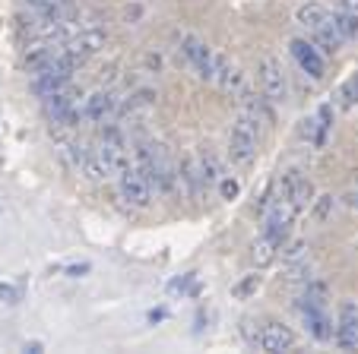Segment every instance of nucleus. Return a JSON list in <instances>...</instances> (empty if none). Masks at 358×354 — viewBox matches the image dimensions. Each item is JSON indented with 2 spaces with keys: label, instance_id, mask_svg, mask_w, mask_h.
Masks as SVG:
<instances>
[{
  "label": "nucleus",
  "instance_id": "10",
  "mask_svg": "<svg viewBox=\"0 0 358 354\" xmlns=\"http://www.w3.org/2000/svg\"><path fill=\"white\" fill-rule=\"evenodd\" d=\"M295 215H298V209L292 206L285 196H279V202L270 209V215H266V234H273L279 244L285 241L292 234V225H295Z\"/></svg>",
  "mask_w": 358,
  "mask_h": 354
},
{
  "label": "nucleus",
  "instance_id": "29",
  "mask_svg": "<svg viewBox=\"0 0 358 354\" xmlns=\"http://www.w3.org/2000/svg\"><path fill=\"white\" fill-rule=\"evenodd\" d=\"M314 117H317V121H320V127H324L327 133H330V127H333V108H330V105H320Z\"/></svg>",
  "mask_w": 358,
  "mask_h": 354
},
{
  "label": "nucleus",
  "instance_id": "13",
  "mask_svg": "<svg viewBox=\"0 0 358 354\" xmlns=\"http://www.w3.org/2000/svg\"><path fill=\"white\" fill-rule=\"evenodd\" d=\"M336 345L343 351H355L358 348V304H343V310H339Z\"/></svg>",
  "mask_w": 358,
  "mask_h": 354
},
{
  "label": "nucleus",
  "instance_id": "6",
  "mask_svg": "<svg viewBox=\"0 0 358 354\" xmlns=\"http://www.w3.org/2000/svg\"><path fill=\"white\" fill-rule=\"evenodd\" d=\"M117 190H121L124 200L136 209L149 206V200H152V187H149V181L136 171V168H127L124 174H117Z\"/></svg>",
  "mask_w": 358,
  "mask_h": 354
},
{
  "label": "nucleus",
  "instance_id": "27",
  "mask_svg": "<svg viewBox=\"0 0 358 354\" xmlns=\"http://www.w3.org/2000/svg\"><path fill=\"white\" fill-rule=\"evenodd\" d=\"M219 193H222V200H235L241 193V187H238L235 177H219Z\"/></svg>",
  "mask_w": 358,
  "mask_h": 354
},
{
  "label": "nucleus",
  "instance_id": "24",
  "mask_svg": "<svg viewBox=\"0 0 358 354\" xmlns=\"http://www.w3.org/2000/svg\"><path fill=\"white\" fill-rule=\"evenodd\" d=\"M333 209H336L333 196H317V200H314V221H327L333 215Z\"/></svg>",
  "mask_w": 358,
  "mask_h": 354
},
{
  "label": "nucleus",
  "instance_id": "2",
  "mask_svg": "<svg viewBox=\"0 0 358 354\" xmlns=\"http://www.w3.org/2000/svg\"><path fill=\"white\" fill-rule=\"evenodd\" d=\"M257 142H260V133H257V124L250 121L248 114H241L235 124H231V136H229V152L238 165H250L257 158Z\"/></svg>",
  "mask_w": 358,
  "mask_h": 354
},
{
  "label": "nucleus",
  "instance_id": "15",
  "mask_svg": "<svg viewBox=\"0 0 358 354\" xmlns=\"http://www.w3.org/2000/svg\"><path fill=\"white\" fill-rule=\"evenodd\" d=\"M279 247H282V244H279L273 234L257 237V241H254V247H250V260H254V266H257V269L270 266V263L279 256Z\"/></svg>",
  "mask_w": 358,
  "mask_h": 354
},
{
  "label": "nucleus",
  "instance_id": "14",
  "mask_svg": "<svg viewBox=\"0 0 358 354\" xmlns=\"http://www.w3.org/2000/svg\"><path fill=\"white\" fill-rule=\"evenodd\" d=\"M213 82H219V89H222V92H241L244 73L235 67V64H229L225 57H219V54H216V73H213Z\"/></svg>",
  "mask_w": 358,
  "mask_h": 354
},
{
  "label": "nucleus",
  "instance_id": "23",
  "mask_svg": "<svg viewBox=\"0 0 358 354\" xmlns=\"http://www.w3.org/2000/svg\"><path fill=\"white\" fill-rule=\"evenodd\" d=\"M339 101H343V108L358 105V76H352V80H345L343 86H339Z\"/></svg>",
  "mask_w": 358,
  "mask_h": 354
},
{
  "label": "nucleus",
  "instance_id": "4",
  "mask_svg": "<svg viewBox=\"0 0 358 354\" xmlns=\"http://www.w3.org/2000/svg\"><path fill=\"white\" fill-rule=\"evenodd\" d=\"M61 47L67 51L70 61L80 67L83 61H89L92 54H99L101 47H105V32H101V29H80V32L70 35Z\"/></svg>",
  "mask_w": 358,
  "mask_h": 354
},
{
  "label": "nucleus",
  "instance_id": "9",
  "mask_svg": "<svg viewBox=\"0 0 358 354\" xmlns=\"http://www.w3.org/2000/svg\"><path fill=\"white\" fill-rule=\"evenodd\" d=\"M301 320H304V326H308V332H311L317 341L333 339V326H330V316H327L324 304L301 297Z\"/></svg>",
  "mask_w": 358,
  "mask_h": 354
},
{
  "label": "nucleus",
  "instance_id": "17",
  "mask_svg": "<svg viewBox=\"0 0 358 354\" xmlns=\"http://www.w3.org/2000/svg\"><path fill=\"white\" fill-rule=\"evenodd\" d=\"M314 45H317L320 47V51H324V54H336L339 51V45H343V35H339V29H336V22H324V26H320V29H314Z\"/></svg>",
  "mask_w": 358,
  "mask_h": 354
},
{
  "label": "nucleus",
  "instance_id": "11",
  "mask_svg": "<svg viewBox=\"0 0 358 354\" xmlns=\"http://www.w3.org/2000/svg\"><path fill=\"white\" fill-rule=\"evenodd\" d=\"M181 47H184V54H187V61L196 67V73H200L203 80H213V73H216V54L203 45L200 38H194V35H184Z\"/></svg>",
  "mask_w": 358,
  "mask_h": 354
},
{
  "label": "nucleus",
  "instance_id": "3",
  "mask_svg": "<svg viewBox=\"0 0 358 354\" xmlns=\"http://www.w3.org/2000/svg\"><path fill=\"white\" fill-rule=\"evenodd\" d=\"M95 152H99V158L105 161L108 174H124V171L130 168L127 142H124V136L117 133L115 127H105V133H101V140H99V146H95Z\"/></svg>",
  "mask_w": 358,
  "mask_h": 354
},
{
  "label": "nucleus",
  "instance_id": "25",
  "mask_svg": "<svg viewBox=\"0 0 358 354\" xmlns=\"http://www.w3.org/2000/svg\"><path fill=\"white\" fill-rule=\"evenodd\" d=\"M241 335H244V341H248L250 348H260V329H257V323L250 320V316H244L241 320Z\"/></svg>",
  "mask_w": 358,
  "mask_h": 354
},
{
  "label": "nucleus",
  "instance_id": "7",
  "mask_svg": "<svg viewBox=\"0 0 358 354\" xmlns=\"http://www.w3.org/2000/svg\"><path fill=\"white\" fill-rule=\"evenodd\" d=\"M289 47H292V57H295V61H298V67H301L304 73L311 76V80H324V73H327V64H324V54H320V47L314 45V41L295 38Z\"/></svg>",
  "mask_w": 358,
  "mask_h": 354
},
{
  "label": "nucleus",
  "instance_id": "20",
  "mask_svg": "<svg viewBox=\"0 0 358 354\" xmlns=\"http://www.w3.org/2000/svg\"><path fill=\"white\" fill-rule=\"evenodd\" d=\"M333 22H336V29H339V35L343 38H358V13H336L333 16Z\"/></svg>",
  "mask_w": 358,
  "mask_h": 354
},
{
  "label": "nucleus",
  "instance_id": "16",
  "mask_svg": "<svg viewBox=\"0 0 358 354\" xmlns=\"http://www.w3.org/2000/svg\"><path fill=\"white\" fill-rule=\"evenodd\" d=\"M295 20L301 22V26L308 29V32H314V29H320L324 22H330L333 16H330V10L320 7V3H304V7H298Z\"/></svg>",
  "mask_w": 358,
  "mask_h": 354
},
{
  "label": "nucleus",
  "instance_id": "28",
  "mask_svg": "<svg viewBox=\"0 0 358 354\" xmlns=\"http://www.w3.org/2000/svg\"><path fill=\"white\" fill-rule=\"evenodd\" d=\"M0 301L3 304H20L22 301V294L16 285H0Z\"/></svg>",
  "mask_w": 358,
  "mask_h": 354
},
{
  "label": "nucleus",
  "instance_id": "12",
  "mask_svg": "<svg viewBox=\"0 0 358 354\" xmlns=\"http://www.w3.org/2000/svg\"><path fill=\"white\" fill-rule=\"evenodd\" d=\"M292 345H295V332L285 323H266L260 329V351L282 354V351H292Z\"/></svg>",
  "mask_w": 358,
  "mask_h": 354
},
{
  "label": "nucleus",
  "instance_id": "22",
  "mask_svg": "<svg viewBox=\"0 0 358 354\" xmlns=\"http://www.w3.org/2000/svg\"><path fill=\"white\" fill-rule=\"evenodd\" d=\"M285 281H311V263L308 260H295L285 269Z\"/></svg>",
  "mask_w": 358,
  "mask_h": 354
},
{
  "label": "nucleus",
  "instance_id": "31",
  "mask_svg": "<svg viewBox=\"0 0 358 354\" xmlns=\"http://www.w3.org/2000/svg\"><path fill=\"white\" fill-rule=\"evenodd\" d=\"M345 10H352V13H358V0H339Z\"/></svg>",
  "mask_w": 358,
  "mask_h": 354
},
{
  "label": "nucleus",
  "instance_id": "21",
  "mask_svg": "<svg viewBox=\"0 0 358 354\" xmlns=\"http://www.w3.org/2000/svg\"><path fill=\"white\" fill-rule=\"evenodd\" d=\"M257 288H260V275H244L238 285H231V297H235V301H248Z\"/></svg>",
  "mask_w": 358,
  "mask_h": 354
},
{
  "label": "nucleus",
  "instance_id": "5",
  "mask_svg": "<svg viewBox=\"0 0 358 354\" xmlns=\"http://www.w3.org/2000/svg\"><path fill=\"white\" fill-rule=\"evenodd\" d=\"M257 76H260V89H264V98L266 101H273V105L285 101L289 86H285L282 64H279L276 57H264V61H260V67H257Z\"/></svg>",
  "mask_w": 358,
  "mask_h": 354
},
{
  "label": "nucleus",
  "instance_id": "26",
  "mask_svg": "<svg viewBox=\"0 0 358 354\" xmlns=\"http://www.w3.org/2000/svg\"><path fill=\"white\" fill-rule=\"evenodd\" d=\"M304 250H308V244L304 241H292L289 247L282 250V260L285 263H295V260H304Z\"/></svg>",
  "mask_w": 358,
  "mask_h": 354
},
{
  "label": "nucleus",
  "instance_id": "32",
  "mask_svg": "<svg viewBox=\"0 0 358 354\" xmlns=\"http://www.w3.org/2000/svg\"><path fill=\"white\" fill-rule=\"evenodd\" d=\"M349 206H352V209H355V212H358V193H352V196H349Z\"/></svg>",
  "mask_w": 358,
  "mask_h": 354
},
{
  "label": "nucleus",
  "instance_id": "18",
  "mask_svg": "<svg viewBox=\"0 0 358 354\" xmlns=\"http://www.w3.org/2000/svg\"><path fill=\"white\" fill-rule=\"evenodd\" d=\"M111 111H115V95H108V92H95L92 98L86 101V117L89 121H95V124H101L105 117H111Z\"/></svg>",
  "mask_w": 358,
  "mask_h": 354
},
{
  "label": "nucleus",
  "instance_id": "30",
  "mask_svg": "<svg viewBox=\"0 0 358 354\" xmlns=\"http://www.w3.org/2000/svg\"><path fill=\"white\" fill-rule=\"evenodd\" d=\"M64 272H67L70 279H83V275L92 272V266H89V263H73V266H67Z\"/></svg>",
  "mask_w": 358,
  "mask_h": 354
},
{
  "label": "nucleus",
  "instance_id": "19",
  "mask_svg": "<svg viewBox=\"0 0 358 354\" xmlns=\"http://www.w3.org/2000/svg\"><path fill=\"white\" fill-rule=\"evenodd\" d=\"M244 114H248L254 124H273V111L264 105V98H257V95H248V98H244Z\"/></svg>",
  "mask_w": 358,
  "mask_h": 354
},
{
  "label": "nucleus",
  "instance_id": "1",
  "mask_svg": "<svg viewBox=\"0 0 358 354\" xmlns=\"http://www.w3.org/2000/svg\"><path fill=\"white\" fill-rule=\"evenodd\" d=\"M136 171L146 177L156 193H171L178 187L175 161L169 158L165 146H159V142H140L136 146Z\"/></svg>",
  "mask_w": 358,
  "mask_h": 354
},
{
  "label": "nucleus",
  "instance_id": "8",
  "mask_svg": "<svg viewBox=\"0 0 358 354\" xmlns=\"http://www.w3.org/2000/svg\"><path fill=\"white\" fill-rule=\"evenodd\" d=\"M279 190H282V196L292 202L295 209H304L308 202H314V187H311V181L304 177L301 171H285L282 174V181H279Z\"/></svg>",
  "mask_w": 358,
  "mask_h": 354
}]
</instances>
